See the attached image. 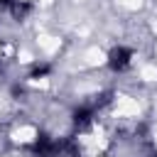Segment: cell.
<instances>
[{"label":"cell","mask_w":157,"mask_h":157,"mask_svg":"<svg viewBox=\"0 0 157 157\" xmlns=\"http://www.w3.org/2000/svg\"><path fill=\"white\" fill-rule=\"evenodd\" d=\"M130 49H125V47H118V49H113L110 52V56H108V66L113 69V71H123V69H128L130 66Z\"/></svg>","instance_id":"6da1fadb"},{"label":"cell","mask_w":157,"mask_h":157,"mask_svg":"<svg viewBox=\"0 0 157 157\" xmlns=\"http://www.w3.org/2000/svg\"><path fill=\"white\" fill-rule=\"evenodd\" d=\"M91 118H93V110H91V108H78V110L74 113V123H76L78 130L88 128V125H91Z\"/></svg>","instance_id":"7a4b0ae2"},{"label":"cell","mask_w":157,"mask_h":157,"mask_svg":"<svg viewBox=\"0 0 157 157\" xmlns=\"http://www.w3.org/2000/svg\"><path fill=\"white\" fill-rule=\"evenodd\" d=\"M27 10H29V5H27V2H17V0H15V5H12V12H15L17 17H22Z\"/></svg>","instance_id":"3957f363"},{"label":"cell","mask_w":157,"mask_h":157,"mask_svg":"<svg viewBox=\"0 0 157 157\" xmlns=\"http://www.w3.org/2000/svg\"><path fill=\"white\" fill-rule=\"evenodd\" d=\"M47 71H49V66H34V69H32V76L39 78V76H44Z\"/></svg>","instance_id":"277c9868"},{"label":"cell","mask_w":157,"mask_h":157,"mask_svg":"<svg viewBox=\"0 0 157 157\" xmlns=\"http://www.w3.org/2000/svg\"><path fill=\"white\" fill-rule=\"evenodd\" d=\"M0 5H2V7H12V5H15V0H0Z\"/></svg>","instance_id":"5b68a950"}]
</instances>
